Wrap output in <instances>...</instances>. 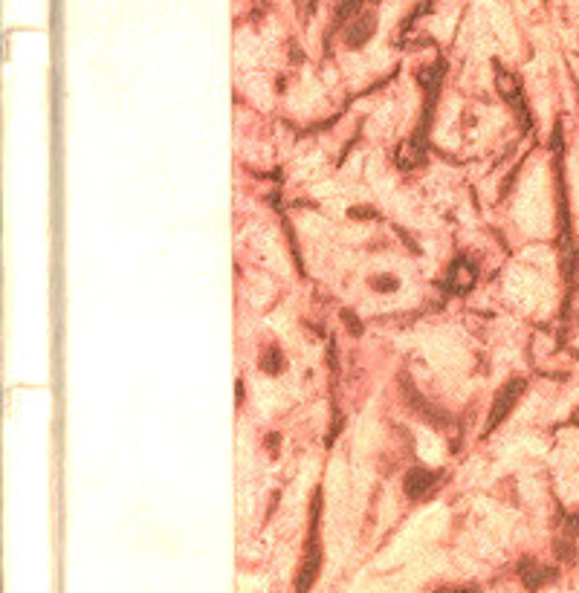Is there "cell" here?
I'll return each instance as SVG.
<instances>
[{
    "label": "cell",
    "instance_id": "3",
    "mask_svg": "<svg viewBox=\"0 0 579 593\" xmlns=\"http://www.w3.org/2000/svg\"><path fill=\"white\" fill-rule=\"evenodd\" d=\"M521 388H524L521 379H516V382H507V385L501 388V394H498V399H495V406H493V417H490V422H487V432L495 429V425H498L507 414H510V408L516 406V399L521 397Z\"/></svg>",
    "mask_w": 579,
    "mask_h": 593
},
{
    "label": "cell",
    "instance_id": "5",
    "mask_svg": "<svg viewBox=\"0 0 579 593\" xmlns=\"http://www.w3.org/2000/svg\"><path fill=\"white\" fill-rule=\"evenodd\" d=\"M472 284H475V267L469 264V260H457V264L452 267V272H449V290L467 293Z\"/></svg>",
    "mask_w": 579,
    "mask_h": 593
},
{
    "label": "cell",
    "instance_id": "8",
    "mask_svg": "<svg viewBox=\"0 0 579 593\" xmlns=\"http://www.w3.org/2000/svg\"><path fill=\"white\" fill-rule=\"evenodd\" d=\"M362 4V0H342V6H339V12H336V27H342L345 23V15L351 18L353 12H356V6Z\"/></svg>",
    "mask_w": 579,
    "mask_h": 593
},
{
    "label": "cell",
    "instance_id": "2",
    "mask_svg": "<svg viewBox=\"0 0 579 593\" xmlns=\"http://www.w3.org/2000/svg\"><path fill=\"white\" fill-rule=\"evenodd\" d=\"M316 518H319V504H316V509H313V535H310V547H307V564L299 571V585H296V590L299 593H304V590H310V585H313V579H316V571H319V544H316Z\"/></svg>",
    "mask_w": 579,
    "mask_h": 593
},
{
    "label": "cell",
    "instance_id": "9",
    "mask_svg": "<svg viewBox=\"0 0 579 593\" xmlns=\"http://www.w3.org/2000/svg\"><path fill=\"white\" fill-rule=\"evenodd\" d=\"M377 290H397V281H374Z\"/></svg>",
    "mask_w": 579,
    "mask_h": 593
},
{
    "label": "cell",
    "instance_id": "6",
    "mask_svg": "<svg viewBox=\"0 0 579 593\" xmlns=\"http://www.w3.org/2000/svg\"><path fill=\"white\" fill-rule=\"evenodd\" d=\"M521 579H524V585L530 587V590H536V587H542L545 582H550L553 579V571H547V567H539L536 561L533 564H524L521 567Z\"/></svg>",
    "mask_w": 579,
    "mask_h": 593
},
{
    "label": "cell",
    "instance_id": "4",
    "mask_svg": "<svg viewBox=\"0 0 579 593\" xmlns=\"http://www.w3.org/2000/svg\"><path fill=\"white\" fill-rule=\"evenodd\" d=\"M434 484H438V474L434 472L415 469V472H408V478H405V492H408V498H423L429 489H434Z\"/></svg>",
    "mask_w": 579,
    "mask_h": 593
},
{
    "label": "cell",
    "instance_id": "10",
    "mask_svg": "<svg viewBox=\"0 0 579 593\" xmlns=\"http://www.w3.org/2000/svg\"><path fill=\"white\" fill-rule=\"evenodd\" d=\"M441 593H469V590H441Z\"/></svg>",
    "mask_w": 579,
    "mask_h": 593
},
{
    "label": "cell",
    "instance_id": "7",
    "mask_svg": "<svg viewBox=\"0 0 579 593\" xmlns=\"http://www.w3.org/2000/svg\"><path fill=\"white\" fill-rule=\"evenodd\" d=\"M281 365H284V359H281L278 347H270V353L264 356V371H267V373H281L284 371Z\"/></svg>",
    "mask_w": 579,
    "mask_h": 593
},
{
    "label": "cell",
    "instance_id": "1",
    "mask_svg": "<svg viewBox=\"0 0 579 593\" xmlns=\"http://www.w3.org/2000/svg\"><path fill=\"white\" fill-rule=\"evenodd\" d=\"M374 32H377V15H374V12H362L356 20L348 23V29H345V44L351 46V50H359L362 44L371 41Z\"/></svg>",
    "mask_w": 579,
    "mask_h": 593
}]
</instances>
